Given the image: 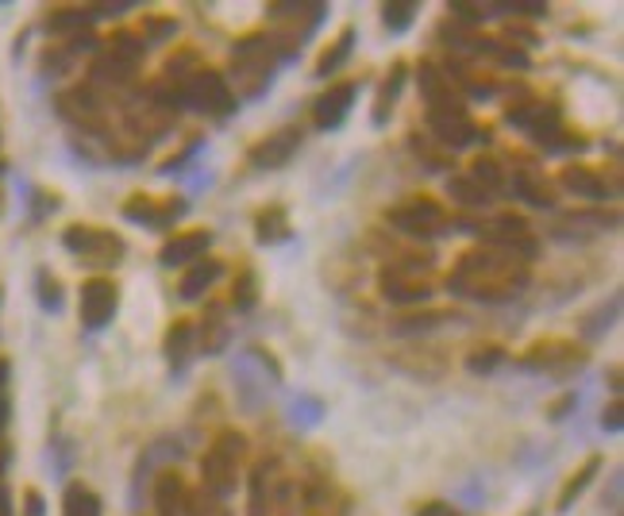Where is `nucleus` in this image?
<instances>
[{
	"mask_svg": "<svg viewBox=\"0 0 624 516\" xmlns=\"http://www.w3.org/2000/svg\"><path fill=\"white\" fill-rule=\"evenodd\" d=\"M532 281V266L521 258L493 251V247H474V251L459 255V262L448 274V289L456 297H470L482 305L513 301L524 286Z\"/></svg>",
	"mask_w": 624,
	"mask_h": 516,
	"instance_id": "obj_1",
	"label": "nucleus"
},
{
	"mask_svg": "<svg viewBox=\"0 0 624 516\" xmlns=\"http://www.w3.org/2000/svg\"><path fill=\"white\" fill-rule=\"evenodd\" d=\"M278 54H274L270 39L266 35H247L235 43L232 51V82L235 85V101H258L266 89L274 85V74H278Z\"/></svg>",
	"mask_w": 624,
	"mask_h": 516,
	"instance_id": "obj_2",
	"label": "nucleus"
},
{
	"mask_svg": "<svg viewBox=\"0 0 624 516\" xmlns=\"http://www.w3.org/2000/svg\"><path fill=\"white\" fill-rule=\"evenodd\" d=\"M266 16H270V23H274V31L266 39H270L278 62H294L297 54H301L305 39H313V31L324 23L328 4H320V0H313V4H305V0L301 4H270Z\"/></svg>",
	"mask_w": 624,
	"mask_h": 516,
	"instance_id": "obj_3",
	"label": "nucleus"
},
{
	"mask_svg": "<svg viewBox=\"0 0 624 516\" xmlns=\"http://www.w3.org/2000/svg\"><path fill=\"white\" fill-rule=\"evenodd\" d=\"M294 478L282 458H258L247 482V516H294Z\"/></svg>",
	"mask_w": 624,
	"mask_h": 516,
	"instance_id": "obj_4",
	"label": "nucleus"
},
{
	"mask_svg": "<svg viewBox=\"0 0 624 516\" xmlns=\"http://www.w3.org/2000/svg\"><path fill=\"white\" fill-rule=\"evenodd\" d=\"M243 455H247V440L239 432H221L208 451L201 455V482L213 497H228L239 486V474H243Z\"/></svg>",
	"mask_w": 624,
	"mask_h": 516,
	"instance_id": "obj_5",
	"label": "nucleus"
},
{
	"mask_svg": "<svg viewBox=\"0 0 624 516\" xmlns=\"http://www.w3.org/2000/svg\"><path fill=\"white\" fill-rule=\"evenodd\" d=\"M62 247H67L78 262L101 266V270L120 266L127 255L124 236H116V231H109V228H96V224H70V228L62 231Z\"/></svg>",
	"mask_w": 624,
	"mask_h": 516,
	"instance_id": "obj_6",
	"label": "nucleus"
},
{
	"mask_svg": "<svg viewBox=\"0 0 624 516\" xmlns=\"http://www.w3.org/2000/svg\"><path fill=\"white\" fill-rule=\"evenodd\" d=\"M177 93H182V109L190 104V109L205 112V116H216V120L232 116V112L239 109V101H235L228 78L216 74V70H208V66L193 70V74L177 85Z\"/></svg>",
	"mask_w": 624,
	"mask_h": 516,
	"instance_id": "obj_7",
	"label": "nucleus"
},
{
	"mask_svg": "<svg viewBox=\"0 0 624 516\" xmlns=\"http://www.w3.org/2000/svg\"><path fill=\"white\" fill-rule=\"evenodd\" d=\"M478 236H482L485 247L521 258V262H529V266H532V258L540 255V239L524 216L501 213V216H493V220H485L482 228H478Z\"/></svg>",
	"mask_w": 624,
	"mask_h": 516,
	"instance_id": "obj_8",
	"label": "nucleus"
},
{
	"mask_svg": "<svg viewBox=\"0 0 624 516\" xmlns=\"http://www.w3.org/2000/svg\"><path fill=\"white\" fill-rule=\"evenodd\" d=\"M386 220H390L397 231H405V236L432 239V236H440V231H448V208L436 197H409V200H401V205H393L390 213H386Z\"/></svg>",
	"mask_w": 624,
	"mask_h": 516,
	"instance_id": "obj_9",
	"label": "nucleus"
},
{
	"mask_svg": "<svg viewBox=\"0 0 624 516\" xmlns=\"http://www.w3.org/2000/svg\"><path fill=\"white\" fill-rule=\"evenodd\" d=\"M120 312V286L112 278H89L81 281L78 293V317L85 332H104Z\"/></svg>",
	"mask_w": 624,
	"mask_h": 516,
	"instance_id": "obj_10",
	"label": "nucleus"
},
{
	"mask_svg": "<svg viewBox=\"0 0 624 516\" xmlns=\"http://www.w3.org/2000/svg\"><path fill=\"white\" fill-rule=\"evenodd\" d=\"M521 367L536 370V374L566 378V374H574V370L586 367V351L574 347L571 340H544V343H532L529 351L521 354Z\"/></svg>",
	"mask_w": 624,
	"mask_h": 516,
	"instance_id": "obj_11",
	"label": "nucleus"
},
{
	"mask_svg": "<svg viewBox=\"0 0 624 516\" xmlns=\"http://www.w3.org/2000/svg\"><path fill=\"white\" fill-rule=\"evenodd\" d=\"M185 200L182 197H151V193H135V197L124 200V220L127 224H140V228H151V231H166L174 228L177 220L185 216Z\"/></svg>",
	"mask_w": 624,
	"mask_h": 516,
	"instance_id": "obj_12",
	"label": "nucleus"
},
{
	"mask_svg": "<svg viewBox=\"0 0 624 516\" xmlns=\"http://www.w3.org/2000/svg\"><path fill=\"white\" fill-rule=\"evenodd\" d=\"M428 127H432V140L440 143L443 151H463V147H474V143L490 140V132H485V127H478L474 120H470L467 109H459V112H428Z\"/></svg>",
	"mask_w": 624,
	"mask_h": 516,
	"instance_id": "obj_13",
	"label": "nucleus"
},
{
	"mask_svg": "<svg viewBox=\"0 0 624 516\" xmlns=\"http://www.w3.org/2000/svg\"><path fill=\"white\" fill-rule=\"evenodd\" d=\"M355 101H359V82L328 85V93H320V96H316V104H313V124L320 127V132H336V127L347 124Z\"/></svg>",
	"mask_w": 624,
	"mask_h": 516,
	"instance_id": "obj_14",
	"label": "nucleus"
},
{
	"mask_svg": "<svg viewBox=\"0 0 624 516\" xmlns=\"http://www.w3.org/2000/svg\"><path fill=\"white\" fill-rule=\"evenodd\" d=\"M297 151H301V127H278V132H270L266 140H258L255 147L247 151V158L255 171H282Z\"/></svg>",
	"mask_w": 624,
	"mask_h": 516,
	"instance_id": "obj_15",
	"label": "nucleus"
},
{
	"mask_svg": "<svg viewBox=\"0 0 624 516\" xmlns=\"http://www.w3.org/2000/svg\"><path fill=\"white\" fill-rule=\"evenodd\" d=\"M347 513H351V502H347V494L328 478V474L305 478V486H301V516H347Z\"/></svg>",
	"mask_w": 624,
	"mask_h": 516,
	"instance_id": "obj_16",
	"label": "nucleus"
},
{
	"mask_svg": "<svg viewBox=\"0 0 624 516\" xmlns=\"http://www.w3.org/2000/svg\"><path fill=\"white\" fill-rule=\"evenodd\" d=\"M378 289H382V297L393 305H420L432 297L428 278H420L417 270H405V266H386V270L378 274Z\"/></svg>",
	"mask_w": 624,
	"mask_h": 516,
	"instance_id": "obj_17",
	"label": "nucleus"
},
{
	"mask_svg": "<svg viewBox=\"0 0 624 516\" xmlns=\"http://www.w3.org/2000/svg\"><path fill=\"white\" fill-rule=\"evenodd\" d=\"M509 124L529 132L532 140L540 143V140H548L551 132L563 127V112H559V104H551V101H524V104H513V109H509Z\"/></svg>",
	"mask_w": 624,
	"mask_h": 516,
	"instance_id": "obj_18",
	"label": "nucleus"
},
{
	"mask_svg": "<svg viewBox=\"0 0 624 516\" xmlns=\"http://www.w3.org/2000/svg\"><path fill=\"white\" fill-rule=\"evenodd\" d=\"M417 82H420V93H424V104L428 112H459L467 109L463 96L456 93V85L448 82V74H443V66H436V62H420L417 66Z\"/></svg>",
	"mask_w": 624,
	"mask_h": 516,
	"instance_id": "obj_19",
	"label": "nucleus"
},
{
	"mask_svg": "<svg viewBox=\"0 0 624 516\" xmlns=\"http://www.w3.org/2000/svg\"><path fill=\"white\" fill-rule=\"evenodd\" d=\"M208 247H213V231L208 228L174 231V236L162 244L158 262L162 266H193V262H201V258H208Z\"/></svg>",
	"mask_w": 624,
	"mask_h": 516,
	"instance_id": "obj_20",
	"label": "nucleus"
},
{
	"mask_svg": "<svg viewBox=\"0 0 624 516\" xmlns=\"http://www.w3.org/2000/svg\"><path fill=\"white\" fill-rule=\"evenodd\" d=\"M559 185L582 200H610V193H613L610 185H605V174H597L594 166H582V163L563 166V171H559Z\"/></svg>",
	"mask_w": 624,
	"mask_h": 516,
	"instance_id": "obj_21",
	"label": "nucleus"
},
{
	"mask_svg": "<svg viewBox=\"0 0 624 516\" xmlns=\"http://www.w3.org/2000/svg\"><path fill=\"white\" fill-rule=\"evenodd\" d=\"M193 328H197L201 354H221L232 340V320H228V312H224V305H208L201 324H193Z\"/></svg>",
	"mask_w": 624,
	"mask_h": 516,
	"instance_id": "obj_22",
	"label": "nucleus"
},
{
	"mask_svg": "<svg viewBox=\"0 0 624 516\" xmlns=\"http://www.w3.org/2000/svg\"><path fill=\"white\" fill-rule=\"evenodd\" d=\"M162 351H166V362L174 374H182L185 367H190L193 351H197V328H193V320H174V324L166 328V340H162Z\"/></svg>",
	"mask_w": 624,
	"mask_h": 516,
	"instance_id": "obj_23",
	"label": "nucleus"
},
{
	"mask_svg": "<svg viewBox=\"0 0 624 516\" xmlns=\"http://www.w3.org/2000/svg\"><path fill=\"white\" fill-rule=\"evenodd\" d=\"M221 274H224L221 258H201V262H193L190 270L182 274V286H177L182 301H197V297H205L208 289L216 286V278H221Z\"/></svg>",
	"mask_w": 624,
	"mask_h": 516,
	"instance_id": "obj_24",
	"label": "nucleus"
},
{
	"mask_svg": "<svg viewBox=\"0 0 624 516\" xmlns=\"http://www.w3.org/2000/svg\"><path fill=\"white\" fill-rule=\"evenodd\" d=\"M405 78H409V66L405 62H393L390 74L382 78V85H378V96H375V127H386V120L393 116L397 101H401V89H405Z\"/></svg>",
	"mask_w": 624,
	"mask_h": 516,
	"instance_id": "obj_25",
	"label": "nucleus"
},
{
	"mask_svg": "<svg viewBox=\"0 0 624 516\" xmlns=\"http://www.w3.org/2000/svg\"><path fill=\"white\" fill-rule=\"evenodd\" d=\"M185 497H190V486L177 471H162L155 478V509L158 516H182L185 513Z\"/></svg>",
	"mask_w": 624,
	"mask_h": 516,
	"instance_id": "obj_26",
	"label": "nucleus"
},
{
	"mask_svg": "<svg viewBox=\"0 0 624 516\" xmlns=\"http://www.w3.org/2000/svg\"><path fill=\"white\" fill-rule=\"evenodd\" d=\"M513 189H516V197H521L524 205H532V208H551V205H555V189H551V182L540 171H532V166H521V171L513 174Z\"/></svg>",
	"mask_w": 624,
	"mask_h": 516,
	"instance_id": "obj_27",
	"label": "nucleus"
},
{
	"mask_svg": "<svg viewBox=\"0 0 624 516\" xmlns=\"http://www.w3.org/2000/svg\"><path fill=\"white\" fill-rule=\"evenodd\" d=\"M355 39H359V31H355V28H344V31H339V35L331 39V43L320 51V59H316L313 74H316V78H331V74H339V70L347 66V59H351Z\"/></svg>",
	"mask_w": 624,
	"mask_h": 516,
	"instance_id": "obj_28",
	"label": "nucleus"
},
{
	"mask_svg": "<svg viewBox=\"0 0 624 516\" xmlns=\"http://www.w3.org/2000/svg\"><path fill=\"white\" fill-rule=\"evenodd\" d=\"M101 20V4L96 8H59V12L47 16V31L51 35H78V31H89V23Z\"/></svg>",
	"mask_w": 624,
	"mask_h": 516,
	"instance_id": "obj_29",
	"label": "nucleus"
},
{
	"mask_svg": "<svg viewBox=\"0 0 624 516\" xmlns=\"http://www.w3.org/2000/svg\"><path fill=\"white\" fill-rule=\"evenodd\" d=\"M597 471H602V455H590L586 463H582L579 471H574L571 478L563 482V489H559V505H555V509H559V513H566V509H571V505L579 502L582 494H586V486H590V482L597 478Z\"/></svg>",
	"mask_w": 624,
	"mask_h": 516,
	"instance_id": "obj_30",
	"label": "nucleus"
},
{
	"mask_svg": "<svg viewBox=\"0 0 624 516\" xmlns=\"http://www.w3.org/2000/svg\"><path fill=\"white\" fill-rule=\"evenodd\" d=\"M255 239L263 247H274L282 239H289V213L282 205H270L255 216Z\"/></svg>",
	"mask_w": 624,
	"mask_h": 516,
	"instance_id": "obj_31",
	"label": "nucleus"
},
{
	"mask_svg": "<svg viewBox=\"0 0 624 516\" xmlns=\"http://www.w3.org/2000/svg\"><path fill=\"white\" fill-rule=\"evenodd\" d=\"M62 516H101V497L85 482H70L62 494Z\"/></svg>",
	"mask_w": 624,
	"mask_h": 516,
	"instance_id": "obj_32",
	"label": "nucleus"
},
{
	"mask_svg": "<svg viewBox=\"0 0 624 516\" xmlns=\"http://www.w3.org/2000/svg\"><path fill=\"white\" fill-rule=\"evenodd\" d=\"M101 51L116 54V59L132 62V66H143V54H147V43H143V39L135 35V31H116V35H112V39H104Z\"/></svg>",
	"mask_w": 624,
	"mask_h": 516,
	"instance_id": "obj_33",
	"label": "nucleus"
},
{
	"mask_svg": "<svg viewBox=\"0 0 624 516\" xmlns=\"http://www.w3.org/2000/svg\"><path fill=\"white\" fill-rule=\"evenodd\" d=\"M448 197H456L463 208H485V205H490V200H493L490 193H485L478 182H470L467 174L448 177Z\"/></svg>",
	"mask_w": 624,
	"mask_h": 516,
	"instance_id": "obj_34",
	"label": "nucleus"
},
{
	"mask_svg": "<svg viewBox=\"0 0 624 516\" xmlns=\"http://www.w3.org/2000/svg\"><path fill=\"white\" fill-rule=\"evenodd\" d=\"M467 177H470V182L482 185V189L490 193V197H493V193H501V189L509 185V182H505V171H501L498 158H474V163H470V171H467Z\"/></svg>",
	"mask_w": 624,
	"mask_h": 516,
	"instance_id": "obj_35",
	"label": "nucleus"
},
{
	"mask_svg": "<svg viewBox=\"0 0 624 516\" xmlns=\"http://www.w3.org/2000/svg\"><path fill=\"white\" fill-rule=\"evenodd\" d=\"M417 12H420L417 0H393V4H386V8H382V23L393 31V35H401V31H409V28H412Z\"/></svg>",
	"mask_w": 624,
	"mask_h": 516,
	"instance_id": "obj_36",
	"label": "nucleus"
},
{
	"mask_svg": "<svg viewBox=\"0 0 624 516\" xmlns=\"http://www.w3.org/2000/svg\"><path fill=\"white\" fill-rule=\"evenodd\" d=\"M232 305H235V312H250V309H255V305H258V281H255V270H239V274H235Z\"/></svg>",
	"mask_w": 624,
	"mask_h": 516,
	"instance_id": "obj_37",
	"label": "nucleus"
},
{
	"mask_svg": "<svg viewBox=\"0 0 624 516\" xmlns=\"http://www.w3.org/2000/svg\"><path fill=\"white\" fill-rule=\"evenodd\" d=\"M448 12H451V20L456 23H482V20H490V16H498V4H478V0H456V4H448Z\"/></svg>",
	"mask_w": 624,
	"mask_h": 516,
	"instance_id": "obj_38",
	"label": "nucleus"
},
{
	"mask_svg": "<svg viewBox=\"0 0 624 516\" xmlns=\"http://www.w3.org/2000/svg\"><path fill=\"white\" fill-rule=\"evenodd\" d=\"M35 293H39V305H43L47 312H59L62 309V281L54 278L51 270H39L35 274Z\"/></svg>",
	"mask_w": 624,
	"mask_h": 516,
	"instance_id": "obj_39",
	"label": "nucleus"
},
{
	"mask_svg": "<svg viewBox=\"0 0 624 516\" xmlns=\"http://www.w3.org/2000/svg\"><path fill=\"white\" fill-rule=\"evenodd\" d=\"M182 516H232V513H228V505H224L221 497H213L208 489H201V494L185 497V513Z\"/></svg>",
	"mask_w": 624,
	"mask_h": 516,
	"instance_id": "obj_40",
	"label": "nucleus"
},
{
	"mask_svg": "<svg viewBox=\"0 0 624 516\" xmlns=\"http://www.w3.org/2000/svg\"><path fill=\"white\" fill-rule=\"evenodd\" d=\"M501 362H505V351H501V347H478V351L467 359V370L470 374H493Z\"/></svg>",
	"mask_w": 624,
	"mask_h": 516,
	"instance_id": "obj_41",
	"label": "nucleus"
},
{
	"mask_svg": "<svg viewBox=\"0 0 624 516\" xmlns=\"http://www.w3.org/2000/svg\"><path fill=\"white\" fill-rule=\"evenodd\" d=\"M177 31V23L174 20H162V16H147V20H143V43H166L170 35H174Z\"/></svg>",
	"mask_w": 624,
	"mask_h": 516,
	"instance_id": "obj_42",
	"label": "nucleus"
},
{
	"mask_svg": "<svg viewBox=\"0 0 624 516\" xmlns=\"http://www.w3.org/2000/svg\"><path fill=\"white\" fill-rule=\"evenodd\" d=\"M412 151H417V155L424 158V163L432 166V171H443V166L451 163V155H448V151H436V147H428V143L420 140V135H412Z\"/></svg>",
	"mask_w": 624,
	"mask_h": 516,
	"instance_id": "obj_43",
	"label": "nucleus"
},
{
	"mask_svg": "<svg viewBox=\"0 0 624 516\" xmlns=\"http://www.w3.org/2000/svg\"><path fill=\"white\" fill-rule=\"evenodd\" d=\"M498 12H521V16L540 20V16H548V4L544 0H513V4H498Z\"/></svg>",
	"mask_w": 624,
	"mask_h": 516,
	"instance_id": "obj_44",
	"label": "nucleus"
},
{
	"mask_svg": "<svg viewBox=\"0 0 624 516\" xmlns=\"http://www.w3.org/2000/svg\"><path fill=\"white\" fill-rule=\"evenodd\" d=\"M8 374H12V367L0 359V432H4V424H8Z\"/></svg>",
	"mask_w": 624,
	"mask_h": 516,
	"instance_id": "obj_45",
	"label": "nucleus"
},
{
	"mask_svg": "<svg viewBox=\"0 0 624 516\" xmlns=\"http://www.w3.org/2000/svg\"><path fill=\"white\" fill-rule=\"evenodd\" d=\"M417 516H463V513L448 502H424V505H417Z\"/></svg>",
	"mask_w": 624,
	"mask_h": 516,
	"instance_id": "obj_46",
	"label": "nucleus"
},
{
	"mask_svg": "<svg viewBox=\"0 0 624 516\" xmlns=\"http://www.w3.org/2000/svg\"><path fill=\"white\" fill-rule=\"evenodd\" d=\"M197 151H201V140H193V143H190V147H185V151H182V155H174V158H170V163H166V166H162V174H174V171H182V166H185V163H190V158H193V155H197Z\"/></svg>",
	"mask_w": 624,
	"mask_h": 516,
	"instance_id": "obj_47",
	"label": "nucleus"
},
{
	"mask_svg": "<svg viewBox=\"0 0 624 516\" xmlns=\"http://www.w3.org/2000/svg\"><path fill=\"white\" fill-rule=\"evenodd\" d=\"M23 516H47V505H43V497H39L35 489H28V494H23Z\"/></svg>",
	"mask_w": 624,
	"mask_h": 516,
	"instance_id": "obj_48",
	"label": "nucleus"
},
{
	"mask_svg": "<svg viewBox=\"0 0 624 516\" xmlns=\"http://www.w3.org/2000/svg\"><path fill=\"white\" fill-rule=\"evenodd\" d=\"M602 429L605 432H621V401H613V405L602 413Z\"/></svg>",
	"mask_w": 624,
	"mask_h": 516,
	"instance_id": "obj_49",
	"label": "nucleus"
},
{
	"mask_svg": "<svg viewBox=\"0 0 624 516\" xmlns=\"http://www.w3.org/2000/svg\"><path fill=\"white\" fill-rule=\"evenodd\" d=\"M0 171H4V163H0Z\"/></svg>",
	"mask_w": 624,
	"mask_h": 516,
	"instance_id": "obj_50",
	"label": "nucleus"
}]
</instances>
